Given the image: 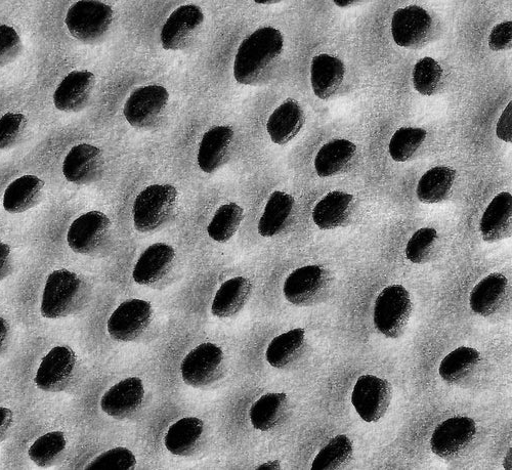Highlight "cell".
Masks as SVG:
<instances>
[{"label": "cell", "instance_id": "6da1fadb", "mask_svg": "<svg viewBox=\"0 0 512 470\" xmlns=\"http://www.w3.org/2000/svg\"><path fill=\"white\" fill-rule=\"evenodd\" d=\"M284 52L280 30L264 27L242 41L234 61V77L243 85H262L269 81Z\"/></svg>", "mask_w": 512, "mask_h": 470}, {"label": "cell", "instance_id": "7a4b0ae2", "mask_svg": "<svg viewBox=\"0 0 512 470\" xmlns=\"http://www.w3.org/2000/svg\"><path fill=\"white\" fill-rule=\"evenodd\" d=\"M91 293L89 283L79 275L66 269L55 271L42 294L41 315L51 320L76 315L88 306Z\"/></svg>", "mask_w": 512, "mask_h": 470}, {"label": "cell", "instance_id": "3957f363", "mask_svg": "<svg viewBox=\"0 0 512 470\" xmlns=\"http://www.w3.org/2000/svg\"><path fill=\"white\" fill-rule=\"evenodd\" d=\"M180 201L178 190L172 185H152L136 198L133 207L135 228L142 233L155 232L166 226L175 216Z\"/></svg>", "mask_w": 512, "mask_h": 470}, {"label": "cell", "instance_id": "277c9868", "mask_svg": "<svg viewBox=\"0 0 512 470\" xmlns=\"http://www.w3.org/2000/svg\"><path fill=\"white\" fill-rule=\"evenodd\" d=\"M413 312L410 293L401 285L384 288L376 298L374 325L384 336L399 338L404 334Z\"/></svg>", "mask_w": 512, "mask_h": 470}, {"label": "cell", "instance_id": "5b68a950", "mask_svg": "<svg viewBox=\"0 0 512 470\" xmlns=\"http://www.w3.org/2000/svg\"><path fill=\"white\" fill-rule=\"evenodd\" d=\"M114 12L109 5L95 0H82L67 12L65 23L70 34L84 44H94L109 32Z\"/></svg>", "mask_w": 512, "mask_h": 470}, {"label": "cell", "instance_id": "8992f818", "mask_svg": "<svg viewBox=\"0 0 512 470\" xmlns=\"http://www.w3.org/2000/svg\"><path fill=\"white\" fill-rule=\"evenodd\" d=\"M331 289L330 274L320 266H306L293 271L285 280L286 301L296 307H312L324 301Z\"/></svg>", "mask_w": 512, "mask_h": 470}, {"label": "cell", "instance_id": "52a82bcc", "mask_svg": "<svg viewBox=\"0 0 512 470\" xmlns=\"http://www.w3.org/2000/svg\"><path fill=\"white\" fill-rule=\"evenodd\" d=\"M169 104V93L161 85H146L127 99L123 115L128 123L139 130H151L164 117Z\"/></svg>", "mask_w": 512, "mask_h": 470}, {"label": "cell", "instance_id": "ba28073f", "mask_svg": "<svg viewBox=\"0 0 512 470\" xmlns=\"http://www.w3.org/2000/svg\"><path fill=\"white\" fill-rule=\"evenodd\" d=\"M224 351L216 344L203 343L183 360L181 374L187 386L200 389L217 382L225 370Z\"/></svg>", "mask_w": 512, "mask_h": 470}, {"label": "cell", "instance_id": "9c48e42d", "mask_svg": "<svg viewBox=\"0 0 512 470\" xmlns=\"http://www.w3.org/2000/svg\"><path fill=\"white\" fill-rule=\"evenodd\" d=\"M154 318L152 305L144 299H128L111 315L107 330L119 343H134L150 328Z\"/></svg>", "mask_w": 512, "mask_h": 470}, {"label": "cell", "instance_id": "30bf717a", "mask_svg": "<svg viewBox=\"0 0 512 470\" xmlns=\"http://www.w3.org/2000/svg\"><path fill=\"white\" fill-rule=\"evenodd\" d=\"M77 370L75 352L69 347H56L40 362L35 386L42 392L62 393L71 386Z\"/></svg>", "mask_w": 512, "mask_h": 470}, {"label": "cell", "instance_id": "8fae6325", "mask_svg": "<svg viewBox=\"0 0 512 470\" xmlns=\"http://www.w3.org/2000/svg\"><path fill=\"white\" fill-rule=\"evenodd\" d=\"M112 223L102 211L93 210L76 219L69 228L67 242L78 254L99 253L108 243Z\"/></svg>", "mask_w": 512, "mask_h": 470}, {"label": "cell", "instance_id": "7c38bea8", "mask_svg": "<svg viewBox=\"0 0 512 470\" xmlns=\"http://www.w3.org/2000/svg\"><path fill=\"white\" fill-rule=\"evenodd\" d=\"M393 397L392 384L374 375L361 376L352 394V403L366 422L379 421L387 414Z\"/></svg>", "mask_w": 512, "mask_h": 470}, {"label": "cell", "instance_id": "4fadbf2b", "mask_svg": "<svg viewBox=\"0 0 512 470\" xmlns=\"http://www.w3.org/2000/svg\"><path fill=\"white\" fill-rule=\"evenodd\" d=\"M204 13L196 5L178 8L161 30V45L166 51H183L193 44L204 24Z\"/></svg>", "mask_w": 512, "mask_h": 470}, {"label": "cell", "instance_id": "5bb4252c", "mask_svg": "<svg viewBox=\"0 0 512 470\" xmlns=\"http://www.w3.org/2000/svg\"><path fill=\"white\" fill-rule=\"evenodd\" d=\"M478 433L477 423L469 417H452L442 422L431 440L433 452L443 459L460 456L474 443Z\"/></svg>", "mask_w": 512, "mask_h": 470}, {"label": "cell", "instance_id": "9a60e30c", "mask_svg": "<svg viewBox=\"0 0 512 470\" xmlns=\"http://www.w3.org/2000/svg\"><path fill=\"white\" fill-rule=\"evenodd\" d=\"M432 32L431 15L418 6L400 9L393 16L392 34L399 47L418 49L431 38Z\"/></svg>", "mask_w": 512, "mask_h": 470}, {"label": "cell", "instance_id": "2e32d148", "mask_svg": "<svg viewBox=\"0 0 512 470\" xmlns=\"http://www.w3.org/2000/svg\"><path fill=\"white\" fill-rule=\"evenodd\" d=\"M105 159L101 149L90 144L73 147L65 157L63 174L65 179L75 185H90L104 172Z\"/></svg>", "mask_w": 512, "mask_h": 470}, {"label": "cell", "instance_id": "e0dca14e", "mask_svg": "<svg viewBox=\"0 0 512 470\" xmlns=\"http://www.w3.org/2000/svg\"><path fill=\"white\" fill-rule=\"evenodd\" d=\"M235 147V132L232 127L220 125L210 128L200 143L197 162L205 174H215L226 165Z\"/></svg>", "mask_w": 512, "mask_h": 470}, {"label": "cell", "instance_id": "ac0fdd59", "mask_svg": "<svg viewBox=\"0 0 512 470\" xmlns=\"http://www.w3.org/2000/svg\"><path fill=\"white\" fill-rule=\"evenodd\" d=\"M145 388L139 377H128L116 383L101 399V408L114 419L133 416L142 407Z\"/></svg>", "mask_w": 512, "mask_h": 470}, {"label": "cell", "instance_id": "d6986e66", "mask_svg": "<svg viewBox=\"0 0 512 470\" xmlns=\"http://www.w3.org/2000/svg\"><path fill=\"white\" fill-rule=\"evenodd\" d=\"M96 76L88 70L70 72L58 85L54 95L56 108L63 112H80L90 103Z\"/></svg>", "mask_w": 512, "mask_h": 470}, {"label": "cell", "instance_id": "ffe728a7", "mask_svg": "<svg viewBox=\"0 0 512 470\" xmlns=\"http://www.w3.org/2000/svg\"><path fill=\"white\" fill-rule=\"evenodd\" d=\"M176 261L177 252L173 246L152 244L141 254L133 271V279L142 286L155 285L173 271Z\"/></svg>", "mask_w": 512, "mask_h": 470}, {"label": "cell", "instance_id": "44dd1931", "mask_svg": "<svg viewBox=\"0 0 512 470\" xmlns=\"http://www.w3.org/2000/svg\"><path fill=\"white\" fill-rule=\"evenodd\" d=\"M306 122L302 105L294 99H287L269 117L267 131L271 141L279 146L291 142Z\"/></svg>", "mask_w": 512, "mask_h": 470}, {"label": "cell", "instance_id": "7402d4cb", "mask_svg": "<svg viewBox=\"0 0 512 470\" xmlns=\"http://www.w3.org/2000/svg\"><path fill=\"white\" fill-rule=\"evenodd\" d=\"M253 283L249 278L237 276L224 282L211 305V313L219 319L237 316L250 301Z\"/></svg>", "mask_w": 512, "mask_h": 470}, {"label": "cell", "instance_id": "603a6c76", "mask_svg": "<svg viewBox=\"0 0 512 470\" xmlns=\"http://www.w3.org/2000/svg\"><path fill=\"white\" fill-rule=\"evenodd\" d=\"M508 280L499 273H493L478 283L469 298L474 313L488 318L503 307L508 294Z\"/></svg>", "mask_w": 512, "mask_h": 470}, {"label": "cell", "instance_id": "cb8c5ba5", "mask_svg": "<svg viewBox=\"0 0 512 470\" xmlns=\"http://www.w3.org/2000/svg\"><path fill=\"white\" fill-rule=\"evenodd\" d=\"M355 198L352 194L333 191L322 198L315 206L313 221L321 230L343 227L351 218Z\"/></svg>", "mask_w": 512, "mask_h": 470}, {"label": "cell", "instance_id": "d4e9b609", "mask_svg": "<svg viewBox=\"0 0 512 470\" xmlns=\"http://www.w3.org/2000/svg\"><path fill=\"white\" fill-rule=\"evenodd\" d=\"M346 67L338 58L322 54L313 58L311 83L314 94L321 100L334 96L343 84Z\"/></svg>", "mask_w": 512, "mask_h": 470}, {"label": "cell", "instance_id": "484cf974", "mask_svg": "<svg viewBox=\"0 0 512 470\" xmlns=\"http://www.w3.org/2000/svg\"><path fill=\"white\" fill-rule=\"evenodd\" d=\"M480 231L486 242H497L511 237L512 196L510 193H500L491 201L484 212Z\"/></svg>", "mask_w": 512, "mask_h": 470}, {"label": "cell", "instance_id": "4316f807", "mask_svg": "<svg viewBox=\"0 0 512 470\" xmlns=\"http://www.w3.org/2000/svg\"><path fill=\"white\" fill-rule=\"evenodd\" d=\"M204 436V422L197 417H185L169 427L164 438L166 449L181 457L196 452Z\"/></svg>", "mask_w": 512, "mask_h": 470}, {"label": "cell", "instance_id": "83f0119b", "mask_svg": "<svg viewBox=\"0 0 512 470\" xmlns=\"http://www.w3.org/2000/svg\"><path fill=\"white\" fill-rule=\"evenodd\" d=\"M307 346V334L303 328H295L276 336L270 343L266 358L268 363L283 369L301 357Z\"/></svg>", "mask_w": 512, "mask_h": 470}, {"label": "cell", "instance_id": "f1b7e54d", "mask_svg": "<svg viewBox=\"0 0 512 470\" xmlns=\"http://www.w3.org/2000/svg\"><path fill=\"white\" fill-rule=\"evenodd\" d=\"M357 146L344 139L333 140L324 145L315 158L316 173L321 178H330L344 172L355 157Z\"/></svg>", "mask_w": 512, "mask_h": 470}, {"label": "cell", "instance_id": "f546056e", "mask_svg": "<svg viewBox=\"0 0 512 470\" xmlns=\"http://www.w3.org/2000/svg\"><path fill=\"white\" fill-rule=\"evenodd\" d=\"M44 189V180L36 176H23L15 180L5 192V210L14 215L28 211L40 202Z\"/></svg>", "mask_w": 512, "mask_h": 470}, {"label": "cell", "instance_id": "4dcf8cb0", "mask_svg": "<svg viewBox=\"0 0 512 470\" xmlns=\"http://www.w3.org/2000/svg\"><path fill=\"white\" fill-rule=\"evenodd\" d=\"M287 408V394H266L251 406L250 422L256 431L264 433L273 431L285 418Z\"/></svg>", "mask_w": 512, "mask_h": 470}, {"label": "cell", "instance_id": "1f68e13d", "mask_svg": "<svg viewBox=\"0 0 512 470\" xmlns=\"http://www.w3.org/2000/svg\"><path fill=\"white\" fill-rule=\"evenodd\" d=\"M293 196L282 191L271 194L260 219L258 231L262 237L271 238L286 227L294 209Z\"/></svg>", "mask_w": 512, "mask_h": 470}, {"label": "cell", "instance_id": "d6a6232c", "mask_svg": "<svg viewBox=\"0 0 512 470\" xmlns=\"http://www.w3.org/2000/svg\"><path fill=\"white\" fill-rule=\"evenodd\" d=\"M456 180V170L437 166L426 172L420 179L416 195L424 204H436L447 200Z\"/></svg>", "mask_w": 512, "mask_h": 470}, {"label": "cell", "instance_id": "836d02e7", "mask_svg": "<svg viewBox=\"0 0 512 470\" xmlns=\"http://www.w3.org/2000/svg\"><path fill=\"white\" fill-rule=\"evenodd\" d=\"M481 363L480 353L472 348L460 347L443 359L441 377L449 383H457L471 376Z\"/></svg>", "mask_w": 512, "mask_h": 470}, {"label": "cell", "instance_id": "e575fe53", "mask_svg": "<svg viewBox=\"0 0 512 470\" xmlns=\"http://www.w3.org/2000/svg\"><path fill=\"white\" fill-rule=\"evenodd\" d=\"M244 220V209L236 202L222 205L212 217L208 236L216 242L226 243L238 232Z\"/></svg>", "mask_w": 512, "mask_h": 470}, {"label": "cell", "instance_id": "d590c367", "mask_svg": "<svg viewBox=\"0 0 512 470\" xmlns=\"http://www.w3.org/2000/svg\"><path fill=\"white\" fill-rule=\"evenodd\" d=\"M354 448L352 441L345 435L333 438L316 456L313 470H334L343 468L352 460Z\"/></svg>", "mask_w": 512, "mask_h": 470}, {"label": "cell", "instance_id": "8d00e7d4", "mask_svg": "<svg viewBox=\"0 0 512 470\" xmlns=\"http://www.w3.org/2000/svg\"><path fill=\"white\" fill-rule=\"evenodd\" d=\"M67 439L62 432L48 433L38 438L29 449L30 459L39 467L54 466L62 458Z\"/></svg>", "mask_w": 512, "mask_h": 470}, {"label": "cell", "instance_id": "74e56055", "mask_svg": "<svg viewBox=\"0 0 512 470\" xmlns=\"http://www.w3.org/2000/svg\"><path fill=\"white\" fill-rule=\"evenodd\" d=\"M443 68L433 58L419 60L413 69L414 89L421 95L431 97L440 90L443 80Z\"/></svg>", "mask_w": 512, "mask_h": 470}, {"label": "cell", "instance_id": "f35d334b", "mask_svg": "<svg viewBox=\"0 0 512 470\" xmlns=\"http://www.w3.org/2000/svg\"><path fill=\"white\" fill-rule=\"evenodd\" d=\"M439 245V234L434 228H421L416 231L406 247L408 261L416 265L430 263Z\"/></svg>", "mask_w": 512, "mask_h": 470}, {"label": "cell", "instance_id": "ab89813d", "mask_svg": "<svg viewBox=\"0 0 512 470\" xmlns=\"http://www.w3.org/2000/svg\"><path fill=\"white\" fill-rule=\"evenodd\" d=\"M428 132L418 127H402L392 137L390 143L391 157L397 162L411 159L424 143Z\"/></svg>", "mask_w": 512, "mask_h": 470}, {"label": "cell", "instance_id": "60d3db41", "mask_svg": "<svg viewBox=\"0 0 512 470\" xmlns=\"http://www.w3.org/2000/svg\"><path fill=\"white\" fill-rule=\"evenodd\" d=\"M137 465L135 454L126 448H114L108 450L89 463L88 470H131Z\"/></svg>", "mask_w": 512, "mask_h": 470}, {"label": "cell", "instance_id": "b9f144b4", "mask_svg": "<svg viewBox=\"0 0 512 470\" xmlns=\"http://www.w3.org/2000/svg\"><path fill=\"white\" fill-rule=\"evenodd\" d=\"M27 117L21 113H7L0 118V150L17 145L25 134Z\"/></svg>", "mask_w": 512, "mask_h": 470}, {"label": "cell", "instance_id": "7bdbcfd3", "mask_svg": "<svg viewBox=\"0 0 512 470\" xmlns=\"http://www.w3.org/2000/svg\"><path fill=\"white\" fill-rule=\"evenodd\" d=\"M23 51L18 32L8 25H0V68L12 64Z\"/></svg>", "mask_w": 512, "mask_h": 470}, {"label": "cell", "instance_id": "ee69618b", "mask_svg": "<svg viewBox=\"0 0 512 470\" xmlns=\"http://www.w3.org/2000/svg\"><path fill=\"white\" fill-rule=\"evenodd\" d=\"M512 23L503 22L496 25L489 37V47L492 51L499 52L511 48Z\"/></svg>", "mask_w": 512, "mask_h": 470}, {"label": "cell", "instance_id": "f6af8a7d", "mask_svg": "<svg viewBox=\"0 0 512 470\" xmlns=\"http://www.w3.org/2000/svg\"><path fill=\"white\" fill-rule=\"evenodd\" d=\"M497 136L500 140L512 142V103L509 102L497 123Z\"/></svg>", "mask_w": 512, "mask_h": 470}, {"label": "cell", "instance_id": "bcb514c9", "mask_svg": "<svg viewBox=\"0 0 512 470\" xmlns=\"http://www.w3.org/2000/svg\"><path fill=\"white\" fill-rule=\"evenodd\" d=\"M14 261L11 247L0 242V282L9 277L13 271Z\"/></svg>", "mask_w": 512, "mask_h": 470}, {"label": "cell", "instance_id": "7dc6e473", "mask_svg": "<svg viewBox=\"0 0 512 470\" xmlns=\"http://www.w3.org/2000/svg\"><path fill=\"white\" fill-rule=\"evenodd\" d=\"M14 426V413L11 409L0 407V443L11 435Z\"/></svg>", "mask_w": 512, "mask_h": 470}, {"label": "cell", "instance_id": "c3c4849f", "mask_svg": "<svg viewBox=\"0 0 512 470\" xmlns=\"http://www.w3.org/2000/svg\"><path fill=\"white\" fill-rule=\"evenodd\" d=\"M11 339V327L9 322L0 317V355L8 348Z\"/></svg>", "mask_w": 512, "mask_h": 470}, {"label": "cell", "instance_id": "681fc988", "mask_svg": "<svg viewBox=\"0 0 512 470\" xmlns=\"http://www.w3.org/2000/svg\"><path fill=\"white\" fill-rule=\"evenodd\" d=\"M333 3L339 8H347L354 5L356 2H353V0H335Z\"/></svg>", "mask_w": 512, "mask_h": 470}, {"label": "cell", "instance_id": "f907efd6", "mask_svg": "<svg viewBox=\"0 0 512 470\" xmlns=\"http://www.w3.org/2000/svg\"><path fill=\"white\" fill-rule=\"evenodd\" d=\"M280 468V462L279 461H270L268 463L262 464L259 469H279Z\"/></svg>", "mask_w": 512, "mask_h": 470}, {"label": "cell", "instance_id": "816d5d0a", "mask_svg": "<svg viewBox=\"0 0 512 470\" xmlns=\"http://www.w3.org/2000/svg\"><path fill=\"white\" fill-rule=\"evenodd\" d=\"M279 2H255V4H258V5H262V6H270V5H273V4H278Z\"/></svg>", "mask_w": 512, "mask_h": 470}]
</instances>
